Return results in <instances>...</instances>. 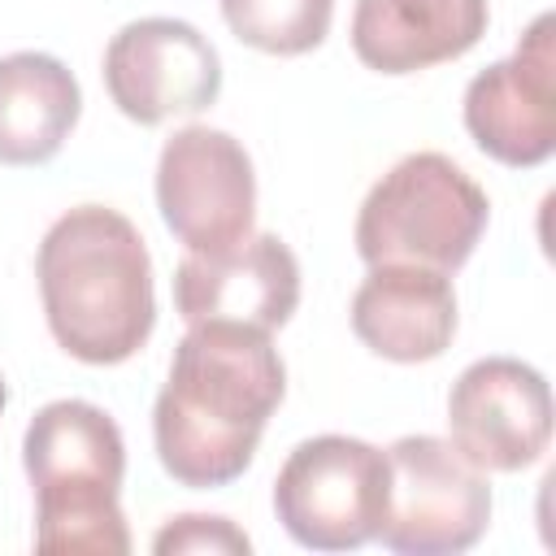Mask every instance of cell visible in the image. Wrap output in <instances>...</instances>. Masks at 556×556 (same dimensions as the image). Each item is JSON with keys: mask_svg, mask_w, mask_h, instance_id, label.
I'll return each mask as SVG.
<instances>
[{"mask_svg": "<svg viewBox=\"0 0 556 556\" xmlns=\"http://www.w3.org/2000/svg\"><path fill=\"white\" fill-rule=\"evenodd\" d=\"M452 443L486 473H517L552 443V387L517 356H482L447 391Z\"/></svg>", "mask_w": 556, "mask_h": 556, "instance_id": "obj_10", "label": "cell"}, {"mask_svg": "<svg viewBox=\"0 0 556 556\" xmlns=\"http://www.w3.org/2000/svg\"><path fill=\"white\" fill-rule=\"evenodd\" d=\"M4 408H9V382H4V374H0V417H4Z\"/></svg>", "mask_w": 556, "mask_h": 556, "instance_id": "obj_17", "label": "cell"}, {"mask_svg": "<svg viewBox=\"0 0 556 556\" xmlns=\"http://www.w3.org/2000/svg\"><path fill=\"white\" fill-rule=\"evenodd\" d=\"M100 74L117 113L139 126L195 117L222 96V56L182 17L126 22L109 39Z\"/></svg>", "mask_w": 556, "mask_h": 556, "instance_id": "obj_8", "label": "cell"}, {"mask_svg": "<svg viewBox=\"0 0 556 556\" xmlns=\"http://www.w3.org/2000/svg\"><path fill=\"white\" fill-rule=\"evenodd\" d=\"M52 339L83 365L130 361L156 326L152 256L139 226L109 204L61 213L35 252Z\"/></svg>", "mask_w": 556, "mask_h": 556, "instance_id": "obj_2", "label": "cell"}, {"mask_svg": "<svg viewBox=\"0 0 556 556\" xmlns=\"http://www.w3.org/2000/svg\"><path fill=\"white\" fill-rule=\"evenodd\" d=\"M83 117V87L52 52L0 56V165H43Z\"/></svg>", "mask_w": 556, "mask_h": 556, "instance_id": "obj_14", "label": "cell"}, {"mask_svg": "<svg viewBox=\"0 0 556 556\" xmlns=\"http://www.w3.org/2000/svg\"><path fill=\"white\" fill-rule=\"evenodd\" d=\"M156 556H182V552H217V556H248L252 539L230 521V517H208V513H182L169 517L156 539H152Z\"/></svg>", "mask_w": 556, "mask_h": 556, "instance_id": "obj_16", "label": "cell"}, {"mask_svg": "<svg viewBox=\"0 0 556 556\" xmlns=\"http://www.w3.org/2000/svg\"><path fill=\"white\" fill-rule=\"evenodd\" d=\"M556 17L539 13L513 56L465 87V130L500 165L534 169L556 152Z\"/></svg>", "mask_w": 556, "mask_h": 556, "instance_id": "obj_9", "label": "cell"}, {"mask_svg": "<svg viewBox=\"0 0 556 556\" xmlns=\"http://www.w3.org/2000/svg\"><path fill=\"white\" fill-rule=\"evenodd\" d=\"M300 304V261L278 235H248L222 252H187L174 269V308L187 326L235 321L274 334Z\"/></svg>", "mask_w": 556, "mask_h": 556, "instance_id": "obj_11", "label": "cell"}, {"mask_svg": "<svg viewBox=\"0 0 556 556\" xmlns=\"http://www.w3.org/2000/svg\"><path fill=\"white\" fill-rule=\"evenodd\" d=\"M491 222L486 191L443 152H408L361 200L356 252L365 265H426L456 274Z\"/></svg>", "mask_w": 556, "mask_h": 556, "instance_id": "obj_4", "label": "cell"}, {"mask_svg": "<svg viewBox=\"0 0 556 556\" xmlns=\"http://www.w3.org/2000/svg\"><path fill=\"white\" fill-rule=\"evenodd\" d=\"M391 491L378 543L395 556H456L491 526V482L452 439L404 434L387 447Z\"/></svg>", "mask_w": 556, "mask_h": 556, "instance_id": "obj_6", "label": "cell"}, {"mask_svg": "<svg viewBox=\"0 0 556 556\" xmlns=\"http://www.w3.org/2000/svg\"><path fill=\"white\" fill-rule=\"evenodd\" d=\"M387 452L352 434H317L287 452L274 478V513L308 552H356L387 517Z\"/></svg>", "mask_w": 556, "mask_h": 556, "instance_id": "obj_5", "label": "cell"}, {"mask_svg": "<svg viewBox=\"0 0 556 556\" xmlns=\"http://www.w3.org/2000/svg\"><path fill=\"white\" fill-rule=\"evenodd\" d=\"M352 334L382 361H439L456 339L452 278L426 265H369L352 295Z\"/></svg>", "mask_w": 556, "mask_h": 556, "instance_id": "obj_12", "label": "cell"}, {"mask_svg": "<svg viewBox=\"0 0 556 556\" xmlns=\"http://www.w3.org/2000/svg\"><path fill=\"white\" fill-rule=\"evenodd\" d=\"M156 208L187 252H222L252 235L256 174L248 148L217 126H182L156 156Z\"/></svg>", "mask_w": 556, "mask_h": 556, "instance_id": "obj_7", "label": "cell"}, {"mask_svg": "<svg viewBox=\"0 0 556 556\" xmlns=\"http://www.w3.org/2000/svg\"><path fill=\"white\" fill-rule=\"evenodd\" d=\"M486 26V0H356L352 52L365 70L400 78L465 56Z\"/></svg>", "mask_w": 556, "mask_h": 556, "instance_id": "obj_13", "label": "cell"}, {"mask_svg": "<svg viewBox=\"0 0 556 556\" xmlns=\"http://www.w3.org/2000/svg\"><path fill=\"white\" fill-rule=\"evenodd\" d=\"M22 469L35 491V552L126 556L122 513L126 439L91 400L43 404L22 434Z\"/></svg>", "mask_w": 556, "mask_h": 556, "instance_id": "obj_3", "label": "cell"}, {"mask_svg": "<svg viewBox=\"0 0 556 556\" xmlns=\"http://www.w3.org/2000/svg\"><path fill=\"white\" fill-rule=\"evenodd\" d=\"M230 35L269 56H304L330 35L334 0H217Z\"/></svg>", "mask_w": 556, "mask_h": 556, "instance_id": "obj_15", "label": "cell"}, {"mask_svg": "<svg viewBox=\"0 0 556 556\" xmlns=\"http://www.w3.org/2000/svg\"><path fill=\"white\" fill-rule=\"evenodd\" d=\"M287 395V365L265 330L235 321H195L152 404V443L161 469L191 491H217L243 478L269 417Z\"/></svg>", "mask_w": 556, "mask_h": 556, "instance_id": "obj_1", "label": "cell"}]
</instances>
